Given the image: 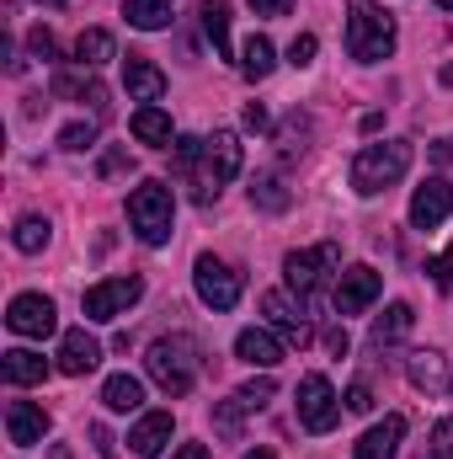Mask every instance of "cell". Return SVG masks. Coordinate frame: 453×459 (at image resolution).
Masks as SVG:
<instances>
[{
	"instance_id": "49",
	"label": "cell",
	"mask_w": 453,
	"mask_h": 459,
	"mask_svg": "<svg viewBox=\"0 0 453 459\" xmlns=\"http://www.w3.org/2000/svg\"><path fill=\"white\" fill-rule=\"evenodd\" d=\"M48 459H75V455H70L64 444H54V449H48Z\"/></svg>"
},
{
	"instance_id": "33",
	"label": "cell",
	"mask_w": 453,
	"mask_h": 459,
	"mask_svg": "<svg viewBox=\"0 0 453 459\" xmlns=\"http://www.w3.org/2000/svg\"><path fill=\"white\" fill-rule=\"evenodd\" d=\"M59 144H64V150H91V144H97V123H86V117H81V123H64V128H59Z\"/></svg>"
},
{
	"instance_id": "39",
	"label": "cell",
	"mask_w": 453,
	"mask_h": 459,
	"mask_svg": "<svg viewBox=\"0 0 453 459\" xmlns=\"http://www.w3.org/2000/svg\"><path fill=\"white\" fill-rule=\"evenodd\" d=\"M304 134H310V123H304V117H294V123L283 128V155H288V160H294V155H304V144H299Z\"/></svg>"
},
{
	"instance_id": "16",
	"label": "cell",
	"mask_w": 453,
	"mask_h": 459,
	"mask_svg": "<svg viewBox=\"0 0 453 459\" xmlns=\"http://www.w3.org/2000/svg\"><path fill=\"white\" fill-rule=\"evenodd\" d=\"M261 310H267V321L283 332V342H294V347L310 342V321H304V305H294L288 294H261Z\"/></svg>"
},
{
	"instance_id": "4",
	"label": "cell",
	"mask_w": 453,
	"mask_h": 459,
	"mask_svg": "<svg viewBox=\"0 0 453 459\" xmlns=\"http://www.w3.org/2000/svg\"><path fill=\"white\" fill-rule=\"evenodd\" d=\"M171 220H176V193L166 182H139L128 193V225L144 246H166L171 240Z\"/></svg>"
},
{
	"instance_id": "25",
	"label": "cell",
	"mask_w": 453,
	"mask_h": 459,
	"mask_svg": "<svg viewBox=\"0 0 453 459\" xmlns=\"http://www.w3.org/2000/svg\"><path fill=\"white\" fill-rule=\"evenodd\" d=\"M171 5H176V0H128L123 16H128V27H139V32H160V27H171Z\"/></svg>"
},
{
	"instance_id": "31",
	"label": "cell",
	"mask_w": 453,
	"mask_h": 459,
	"mask_svg": "<svg viewBox=\"0 0 453 459\" xmlns=\"http://www.w3.org/2000/svg\"><path fill=\"white\" fill-rule=\"evenodd\" d=\"M48 235H54V230H48V220H38V214H21L16 230H11L16 251H27V256H32V251H43V246H48Z\"/></svg>"
},
{
	"instance_id": "44",
	"label": "cell",
	"mask_w": 453,
	"mask_h": 459,
	"mask_svg": "<svg viewBox=\"0 0 453 459\" xmlns=\"http://www.w3.org/2000/svg\"><path fill=\"white\" fill-rule=\"evenodd\" d=\"M267 123H272V117H267V108H261V102H245V128H256V134H261Z\"/></svg>"
},
{
	"instance_id": "8",
	"label": "cell",
	"mask_w": 453,
	"mask_h": 459,
	"mask_svg": "<svg viewBox=\"0 0 453 459\" xmlns=\"http://www.w3.org/2000/svg\"><path fill=\"white\" fill-rule=\"evenodd\" d=\"M192 283H198V299H203L209 310H235V305H240V289H245V278H240L229 262H219V256H198Z\"/></svg>"
},
{
	"instance_id": "10",
	"label": "cell",
	"mask_w": 453,
	"mask_h": 459,
	"mask_svg": "<svg viewBox=\"0 0 453 459\" xmlns=\"http://www.w3.org/2000/svg\"><path fill=\"white\" fill-rule=\"evenodd\" d=\"M379 294H384V273H373L368 262L346 267L337 278V316H363Z\"/></svg>"
},
{
	"instance_id": "45",
	"label": "cell",
	"mask_w": 453,
	"mask_h": 459,
	"mask_svg": "<svg viewBox=\"0 0 453 459\" xmlns=\"http://www.w3.org/2000/svg\"><path fill=\"white\" fill-rule=\"evenodd\" d=\"M326 347H331L337 358H346V347H352V337H346V326H331V332H326Z\"/></svg>"
},
{
	"instance_id": "42",
	"label": "cell",
	"mask_w": 453,
	"mask_h": 459,
	"mask_svg": "<svg viewBox=\"0 0 453 459\" xmlns=\"http://www.w3.org/2000/svg\"><path fill=\"white\" fill-rule=\"evenodd\" d=\"M91 444H97V455H102V459H117V444H113V433H107L102 422L91 428Z\"/></svg>"
},
{
	"instance_id": "9",
	"label": "cell",
	"mask_w": 453,
	"mask_h": 459,
	"mask_svg": "<svg viewBox=\"0 0 453 459\" xmlns=\"http://www.w3.org/2000/svg\"><path fill=\"white\" fill-rule=\"evenodd\" d=\"M337 417H341V401H337V390H331V379L326 374H304L299 379V422L310 433H331Z\"/></svg>"
},
{
	"instance_id": "32",
	"label": "cell",
	"mask_w": 453,
	"mask_h": 459,
	"mask_svg": "<svg viewBox=\"0 0 453 459\" xmlns=\"http://www.w3.org/2000/svg\"><path fill=\"white\" fill-rule=\"evenodd\" d=\"M272 395H278V385H272V379H251V385H240V390H235L240 411H261V406H267Z\"/></svg>"
},
{
	"instance_id": "38",
	"label": "cell",
	"mask_w": 453,
	"mask_h": 459,
	"mask_svg": "<svg viewBox=\"0 0 453 459\" xmlns=\"http://www.w3.org/2000/svg\"><path fill=\"white\" fill-rule=\"evenodd\" d=\"M432 459H453V417L432 428Z\"/></svg>"
},
{
	"instance_id": "40",
	"label": "cell",
	"mask_w": 453,
	"mask_h": 459,
	"mask_svg": "<svg viewBox=\"0 0 453 459\" xmlns=\"http://www.w3.org/2000/svg\"><path fill=\"white\" fill-rule=\"evenodd\" d=\"M128 166H133V155H128V150H107L97 171H102V177H117V171H128Z\"/></svg>"
},
{
	"instance_id": "19",
	"label": "cell",
	"mask_w": 453,
	"mask_h": 459,
	"mask_svg": "<svg viewBox=\"0 0 453 459\" xmlns=\"http://www.w3.org/2000/svg\"><path fill=\"white\" fill-rule=\"evenodd\" d=\"M166 444H171V411H144V417L133 422V433H128V449L139 459L166 455Z\"/></svg>"
},
{
	"instance_id": "28",
	"label": "cell",
	"mask_w": 453,
	"mask_h": 459,
	"mask_svg": "<svg viewBox=\"0 0 453 459\" xmlns=\"http://www.w3.org/2000/svg\"><path fill=\"white\" fill-rule=\"evenodd\" d=\"M272 65H278V48L256 32V38H245V48H240V70H245V81H267L272 75Z\"/></svg>"
},
{
	"instance_id": "12",
	"label": "cell",
	"mask_w": 453,
	"mask_h": 459,
	"mask_svg": "<svg viewBox=\"0 0 453 459\" xmlns=\"http://www.w3.org/2000/svg\"><path fill=\"white\" fill-rule=\"evenodd\" d=\"M453 214V182L449 177H427L411 198V225L416 230H438Z\"/></svg>"
},
{
	"instance_id": "24",
	"label": "cell",
	"mask_w": 453,
	"mask_h": 459,
	"mask_svg": "<svg viewBox=\"0 0 453 459\" xmlns=\"http://www.w3.org/2000/svg\"><path fill=\"white\" fill-rule=\"evenodd\" d=\"M133 139H139V144H155V150H171V144H176L171 117L160 113V108H139V113H133Z\"/></svg>"
},
{
	"instance_id": "27",
	"label": "cell",
	"mask_w": 453,
	"mask_h": 459,
	"mask_svg": "<svg viewBox=\"0 0 453 459\" xmlns=\"http://www.w3.org/2000/svg\"><path fill=\"white\" fill-rule=\"evenodd\" d=\"M75 59H81V70L107 65V59H113V32H107V27H86V32L75 38Z\"/></svg>"
},
{
	"instance_id": "1",
	"label": "cell",
	"mask_w": 453,
	"mask_h": 459,
	"mask_svg": "<svg viewBox=\"0 0 453 459\" xmlns=\"http://www.w3.org/2000/svg\"><path fill=\"white\" fill-rule=\"evenodd\" d=\"M240 166H245L240 139H235L229 128H214V134L203 139V160H198V171H192V198H198L203 209L219 204V187L240 177Z\"/></svg>"
},
{
	"instance_id": "36",
	"label": "cell",
	"mask_w": 453,
	"mask_h": 459,
	"mask_svg": "<svg viewBox=\"0 0 453 459\" xmlns=\"http://www.w3.org/2000/svg\"><path fill=\"white\" fill-rule=\"evenodd\" d=\"M315 48H321V43H315V32H299V38L288 43V65H294V70L315 65Z\"/></svg>"
},
{
	"instance_id": "50",
	"label": "cell",
	"mask_w": 453,
	"mask_h": 459,
	"mask_svg": "<svg viewBox=\"0 0 453 459\" xmlns=\"http://www.w3.org/2000/svg\"><path fill=\"white\" fill-rule=\"evenodd\" d=\"M443 86H453V65H443Z\"/></svg>"
},
{
	"instance_id": "5",
	"label": "cell",
	"mask_w": 453,
	"mask_h": 459,
	"mask_svg": "<svg viewBox=\"0 0 453 459\" xmlns=\"http://www.w3.org/2000/svg\"><path fill=\"white\" fill-rule=\"evenodd\" d=\"M144 368L166 395H187L198 385V347L187 337H155L150 352H144Z\"/></svg>"
},
{
	"instance_id": "2",
	"label": "cell",
	"mask_w": 453,
	"mask_h": 459,
	"mask_svg": "<svg viewBox=\"0 0 453 459\" xmlns=\"http://www.w3.org/2000/svg\"><path fill=\"white\" fill-rule=\"evenodd\" d=\"M346 54L357 59V65H379V59H389L395 54V22H389V11H379L373 0H346Z\"/></svg>"
},
{
	"instance_id": "46",
	"label": "cell",
	"mask_w": 453,
	"mask_h": 459,
	"mask_svg": "<svg viewBox=\"0 0 453 459\" xmlns=\"http://www.w3.org/2000/svg\"><path fill=\"white\" fill-rule=\"evenodd\" d=\"M432 160H438V166H449L453 160V134H443V139L432 144Z\"/></svg>"
},
{
	"instance_id": "23",
	"label": "cell",
	"mask_w": 453,
	"mask_h": 459,
	"mask_svg": "<svg viewBox=\"0 0 453 459\" xmlns=\"http://www.w3.org/2000/svg\"><path fill=\"white\" fill-rule=\"evenodd\" d=\"M411 326H416V310H411L406 299H395V305L373 321V347H395L406 332H411Z\"/></svg>"
},
{
	"instance_id": "20",
	"label": "cell",
	"mask_w": 453,
	"mask_h": 459,
	"mask_svg": "<svg viewBox=\"0 0 453 459\" xmlns=\"http://www.w3.org/2000/svg\"><path fill=\"white\" fill-rule=\"evenodd\" d=\"M235 358H245L251 368H278V363H283V342H278L272 332H261V326H245V332L235 337Z\"/></svg>"
},
{
	"instance_id": "13",
	"label": "cell",
	"mask_w": 453,
	"mask_h": 459,
	"mask_svg": "<svg viewBox=\"0 0 453 459\" xmlns=\"http://www.w3.org/2000/svg\"><path fill=\"white\" fill-rule=\"evenodd\" d=\"M5 433H11L16 449H32V444H43V433H48V411L32 406V401H5Z\"/></svg>"
},
{
	"instance_id": "3",
	"label": "cell",
	"mask_w": 453,
	"mask_h": 459,
	"mask_svg": "<svg viewBox=\"0 0 453 459\" xmlns=\"http://www.w3.org/2000/svg\"><path fill=\"white\" fill-rule=\"evenodd\" d=\"M411 171V144L406 139H384V144H363L352 160V187L363 198H379L384 187H395Z\"/></svg>"
},
{
	"instance_id": "48",
	"label": "cell",
	"mask_w": 453,
	"mask_h": 459,
	"mask_svg": "<svg viewBox=\"0 0 453 459\" xmlns=\"http://www.w3.org/2000/svg\"><path fill=\"white\" fill-rule=\"evenodd\" d=\"M240 459H278V455H272V449H245Z\"/></svg>"
},
{
	"instance_id": "18",
	"label": "cell",
	"mask_w": 453,
	"mask_h": 459,
	"mask_svg": "<svg viewBox=\"0 0 453 459\" xmlns=\"http://www.w3.org/2000/svg\"><path fill=\"white\" fill-rule=\"evenodd\" d=\"M406 374H411V385H416V390H427V395H443V390H453L449 358H443V352H432V347L411 352V358H406Z\"/></svg>"
},
{
	"instance_id": "51",
	"label": "cell",
	"mask_w": 453,
	"mask_h": 459,
	"mask_svg": "<svg viewBox=\"0 0 453 459\" xmlns=\"http://www.w3.org/2000/svg\"><path fill=\"white\" fill-rule=\"evenodd\" d=\"M438 5H443V11H453V0H438Z\"/></svg>"
},
{
	"instance_id": "26",
	"label": "cell",
	"mask_w": 453,
	"mask_h": 459,
	"mask_svg": "<svg viewBox=\"0 0 453 459\" xmlns=\"http://www.w3.org/2000/svg\"><path fill=\"white\" fill-rule=\"evenodd\" d=\"M198 16H203V32H209L214 54L229 59V0H203V5H198Z\"/></svg>"
},
{
	"instance_id": "35",
	"label": "cell",
	"mask_w": 453,
	"mask_h": 459,
	"mask_svg": "<svg viewBox=\"0 0 453 459\" xmlns=\"http://www.w3.org/2000/svg\"><path fill=\"white\" fill-rule=\"evenodd\" d=\"M27 48H32V59H43V65H54V59H59V48H54V32H48V27H32V32H27Z\"/></svg>"
},
{
	"instance_id": "17",
	"label": "cell",
	"mask_w": 453,
	"mask_h": 459,
	"mask_svg": "<svg viewBox=\"0 0 453 459\" xmlns=\"http://www.w3.org/2000/svg\"><path fill=\"white\" fill-rule=\"evenodd\" d=\"M400 438H406V417H384V422H373L363 438H357V459H400Z\"/></svg>"
},
{
	"instance_id": "41",
	"label": "cell",
	"mask_w": 453,
	"mask_h": 459,
	"mask_svg": "<svg viewBox=\"0 0 453 459\" xmlns=\"http://www.w3.org/2000/svg\"><path fill=\"white\" fill-rule=\"evenodd\" d=\"M346 411H373V390L368 385H352L346 390Z\"/></svg>"
},
{
	"instance_id": "21",
	"label": "cell",
	"mask_w": 453,
	"mask_h": 459,
	"mask_svg": "<svg viewBox=\"0 0 453 459\" xmlns=\"http://www.w3.org/2000/svg\"><path fill=\"white\" fill-rule=\"evenodd\" d=\"M0 374H5V385H43L48 379V358L27 352V347H11V352H0Z\"/></svg>"
},
{
	"instance_id": "34",
	"label": "cell",
	"mask_w": 453,
	"mask_h": 459,
	"mask_svg": "<svg viewBox=\"0 0 453 459\" xmlns=\"http://www.w3.org/2000/svg\"><path fill=\"white\" fill-rule=\"evenodd\" d=\"M427 273H432V289H438V294H449V289H453V240L432 256V262H427Z\"/></svg>"
},
{
	"instance_id": "37",
	"label": "cell",
	"mask_w": 453,
	"mask_h": 459,
	"mask_svg": "<svg viewBox=\"0 0 453 459\" xmlns=\"http://www.w3.org/2000/svg\"><path fill=\"white\" fill-rule=\"evenodd\" d=\"M214 428H219L225 438H235V433H240V401H225V406H214Z\"/></svg>"
},
{
	"instance_id": "43",
	"label": "cell",
	"mask_w": 453,
	"mask_h": 459,
	"mask_svg": "<svg viewBox=\"0 0 453 459\" xmlns=\"http://www.w3.org/2000/svg\"><path fill=\"white\" fill-rule=\"evenodd\" d=\"M288 5H294V0H251L256 16H288Z\"/></svg>"
},
{
	"instance_id": "14",
	"label": "cell",
	"mask_w": 453,
	"mask_h": 459,
	"mask_svg": "<svg viewBox=\"0 0 453 459\" xmlns=\"http://www.w3.org/2000/svg\"><path fill=\"white\" fill-rule=\"evenodd\" d=\"M102 363V342L86 332V326H75V332H64V342H59V374H70V379H81V374H91Z\"/></svg>"
},
{
	"instance_id": "22",
	"label": "cell",
	"mask_w": 453,
	"mask_h": 459,
	"mask_svg": "<svg viewBox=\"0 0 453 459\" xmlns=\"http://www.w3.org/2000/svg\"><path fill=\"white\" fill-rule=\"evenodd\" d=\"M54 97H75V102H91V113L107 117V86H102V81H91V75L81 81V75H64V70H59V75H54Z\"/></svg>"
},
{
	"instance_id": "30",
	"label": "cell",
	"mask_w": 453,
	"mask_h": 459,
	"mask_svg": "<svg viewBox=\"0 0 453 459\" xmlns=\"http://www.w3.org/2000/svg\"><path fill=\"white\" fill-rule=\"evenodd\" d=\"M294 204V193L278 182V177H256L251 182V209H261V214H283Z\"/></svg>"
},
{
	"instance_id": "11",
	"label": "cell",
	"mask_w": 453,
	"mask_h": 459,
	"mask_svg": "<svg viewBox=\"0 0 453 459\" xmlns=\"http://www.w3.org/2000/svg\"><path fill=\"white\" fill-rule=\"evenodd\" d=\"M5 326H11L16 337H48V332L59 326V310H54L48 294H16L11 310H5Z\"/></svg>"
},
{
	"instance_id": "6",
	"label": "cell",
	"mask_w": 453,
	"mask_h": 459,
	"mask_svg": "<svg viewBox=\"0 0 453 459\" xmlns=\"http://www.w3.org/2000/svg\"><path fill=\"white\" fill-rule=\"evenodd\" d=\"M139 299H144V278H139V273H128V278L91 283V289H86V299H81V310H86V321H117V316H128Z\"/></svg>"
},
{
	"instance_id": "7",
	"label": "cell",
	"mask_w": 453,
	"mask_h": 459,
	"mask_svg": "<svg viewBox=\"0 0 453 459\" xmlns=\"http://www.w3.org/2000/svg\"><path fill=\"white\" fill-rule=\"evenodd\" d=\"M331 273H341V246L337 240H326V246H315V251H288V256H283V278H288V289H299V294H315Z\"/></svg>"
},
{
	"instance_id": "15",
	"label": "cell",
	"mask_w": 453,
	"mask_h": 459,
	"mask_svg": "<svg viewBox=\"0 0 453 459\" xmlns=\"http://www.w3.org/2000/svg\"><path fill=\"white\" fill-rule=\"evenodd\" d=\"M123 86H128V97L144 102V108H155V102L166 97V75H160L144 54H128V59H123Z\"/></svg>"
},
{
	"instance_id": "29",
	"label": "cell",
	"mask_w": 453,
	"mask_h": 459,
	"mask_svg": "<svg viewBox=\"0 0 453 459\" xmlns=\"http://www.w3.org/2000/svg\"><path fill=\"white\" fill-rule=\"evenodd\" d=\"M102 401H107V411H139V406H144V385H139L133 374H113V379L102 385Z\"/></svg>"
},
{
	"instance_id": "52",
	"label": "cell",
	"mask_w": 453,
	"mask_h": 459,
	"mask_svg": "<svg viewBox=\"0 0 453 459\" xmlns=\"http://www.w3.org/2000/svg\"><path fill=\"white\" fill-rule=\"evenodd\" d=\"M48 5H59V0H48Z\"/></svg>"
},
{
	"instance_id": "47",
	"label": "cell",
	"mask_w": 453,
	"mask_h": 459,
	"mask_svg": "<svg viewBox=\"0 0 453 459\" xmlns=\"http://www.w3.org/2000/svg\"><path fill=\"white\" fill-rule=\"evenodd\" d=\"M171 459H209V449H203V444H182Z\"/></svg>"
}]
</instances>
